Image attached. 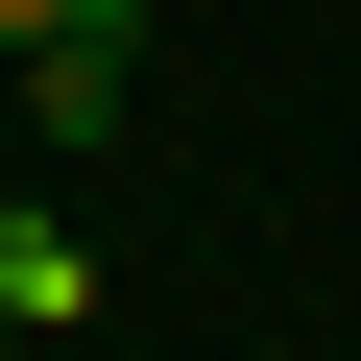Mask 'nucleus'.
<instances>
[{
	"label": "nucleus",
	"mask_w": 361,
	"mask_h": 361,
	"mask_svg": "<svg viewBox=\"0 0 361 361\" xmlns=\"http://www.w3.org/2000/svg\"><path fill=\"white\" fill-rule=\"evenodd\" d=\"M121 97H145V0H73V25L25 49V121L49 145H121Z\"/></svg>",
	"instance_id": "f257e3e1"
},
{
	"label": "nucleus",
	"mask_w": 361,
	"mask_h": 361,
	"mask_svg": "<svg viewBox=\"0 0 361 361\" xmlns=\"http://www.w3.org/2000/svg\"><path fill=\"white\" fill-rule=\"evenodd\" d=\"M97 313V241H49V217H0V337H73Z\"/></svg>",
	"instance_id": "f03ea898"
},
{
	"label": "nucleus",
	"mask_w": 361,
	"mask_h": 361,
	"mask_svg": "<svg viewBox=\"0 0 361 361\" xmlns=\"http://www.w3.org/2000/svg\"><path fill=\"white\" fill-rule=\"evenodd\" d=\"M49 25H73V0H0V49H49Z\"/></svg>",
	"instance_id": "7ed1b4c3"
}]
</instances>
